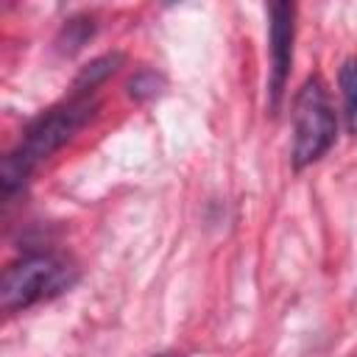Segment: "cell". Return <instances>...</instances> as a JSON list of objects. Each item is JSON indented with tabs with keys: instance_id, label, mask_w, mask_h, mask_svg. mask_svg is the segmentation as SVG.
Listing matches in <instances>:
<instances>
[{
	"instance_id": "277c9868",
	"label": "cell",
	"mask_w": 357,
	"mask_h": 357,
	"mask_svg": "<svg viewBox=\"0 0 357 357\" xmlns=\"http://www.w3.org/2000/svg\"><path fill=\"white\" fill-rule=\"evenodd\" d=\"M293 14L296 8L290 3H271V109L279 106L284 81H287V70H290V59H293Z\"/></svg>"
},
{
	"instance_id": "8992f818",
	"label": "cell",
	"mask_w": 357,
	"mask_h": 357,
	"mask_svg": "<svg viewBox=\"0 0 357 357\" xmlns=\"http://www.w3.org/2000/svg\"><path fill=\"white\" fill-rule=\"evenodd\" d=\"M120 64V56L114 53V56H103V59H98V61H92L81 75H78V81H75V92H86V89H95L106 75H112L114 73V67Z\"/></svg>"
},
{
	"instance_id": "5b68a950",
	"label": "cell",
	"mask_w": 357,
	"mask_h": 357,
	"mask_svg": "<svg viewBox=\"0 0 357 357\" xmlns=\"http://www.w3.org/2000/svg\"><path fill=\"white\" fill-rule=\"evenodd\" d=\"M340 92H343V106H346L349 128L357 134V59H349L340 67Z\"/></svg>"
},
{
	"instance_id": "7a4b0ae2",
	"label": "cell",
	"mask_w": 357,
	"mask_h": 357,
	"mask_svg": "<svg viewBox=\"0 0 357 357\" xmlns=\"http://www.w3.org/2000/svg\"><path fill=\"white\" fill-rule=\"evenodd\" d=\"M337 120L326 92V84L312 75L296 95L293 103V165L301 170L321 159L335 142Z\"/></svg>"
},
{
	"instance_id": "3957f363",
	"label": "cell",
	"mask_w": 357,
	"mask_h": 357,
	"mask_svg": "<svg viewBox=\"0 0 357 357\" xmlns=\"http://www.w3.org/2000/svg\"><path fill=\"white\" fill-rule=\"evenodd\" d=\"M64 284H70V279H67V268L59 259L47 254H31L6 271L0 290L3 307L6 312L25 310L45 296L59 293Z\"/></svg>"
},
{
	"instance_id": "6da1fadb",
	"label": "cell",
	"mask_w": 357,
	"mask_h": 357,
	"mask_svg": "<svg viewBox=\"0 0 357 357\" xmlns=\"http://www.w3.org/2000/svg\"><path fill=\"white\" fill-rule=\"evenodd\" d=\"M95 106H98L95 98H89L84 92H75V98H70V100L47 109L42 117H36L28 126L22 145L3 165V184H6V190L17 187L42 159H47L56 148H61L95 114Z\"/></svg>"
}]
</instances>
